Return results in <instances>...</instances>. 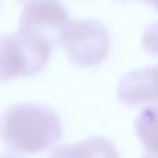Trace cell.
Masks as SVG:
<instances>
[{
    "label": "cell",
    "mask_w": 158,
    "mask_h": 158,
    "mask_svg": "<svg viewBox=\"0 0 158 158\" xmlns=\"http://www.w3.org/2000/svg\"><path fill=\"white\" fill-rule=\"evenodd\" d=\"M3 143L17 153L38 154L63 137V123L52 108L38 103H19L6 108L2 117Z\"/></svg>",
    "instance_id": "6da1fadb"
},
{
    "label": "cell",
    "mask_w": 158,
    "mask_h": 158,
    "mask_svg": "<svg viewBox=\"0 0 158 158\" xmlns=\"http://www.w3.org/2000/svg\"><path fill=\"white\" fill-rule=\"evenodd\" d=\"M54 47L50 39L35 32L19 29L2 39V81L36 75L49 63Z\"/></svg>",
    "instance_id": "7a4b0ae2"
},
{
    "label": "cell",
    "mask_w": 158,
    "mask_h": 158,
    "mask_svg": "<svg viewBox=\"0 0 158 158\" xmlns=\"http://www.w3.org/2000/svg\"><path fill=\"white\" fill-rule=\"evenodd\" d=\"M60 43L71 63L79 67H96L110 53L108 29L93 18L71 19L60 35Z\"/></svg>",
    "instance_id": "3957f363"
},
{
    "label": "cell",
    "mask_w": 158,
    "mask_h": 158,
    "mask_svg": "<svg viewBox=\"0 0 158 158\" xmlns=\"http://www.w3.org/2000/svg\"><path fill=\"white\" fill-rule=\"evenodd\" d=\"M69 21L68 11L60 0H27L18 28L42 35L57 44Z\"/></svg>",
    "instance_id": "277c9868"
},
{
    "label": "cell",
    "mask_w": 158,
    "mask_h": 158,
    "mask_svg": "<svg viewBox=\"0 0 158 158\" xmlns=\"http://www.w3.org/2000/svg\"><path fill=\"white\" fill-rule=\"evenodd\" d=\"M117 96L126 106L158 103V64L125 74L118 82Z\"/></svg>",
    "instance_id": "5b68a950"
},
{
    "label": "cell",
    "mask_w": 158,
    "mask_h": 158,
    "mask_svg": "<svg viewBox=\"0 0 158 158\" xmlns=\"http://www.w3.org/2000/svg\"><path fill=\"white\" fill-rule=\"evenodd\" d=\"M49 158H119L115 146L101 136H92L57 147Z\"/></svg>",
    "instance_id": "8992f818"
},
{
    "label": "cell",
    "mask_w": 158,
    "mask_h": 158,
    "mask_svg": "<svg viewBox=\"0 0 158 158\" xmlns=\"http://www.w3.org/2000/svg\"><path fill=\"white\" fill-rule=\"evenodd\" d=\"M135 131L144 151H158V104H150L140 111Z\"/></svg>",
    "instance_id": "52a82bcc"
},
{
    "label": "cell",
    "mask_w": 158,
    "mask_h": 158,
    "mask_svg": "<svg viewBox=\"0 0 158 158\" xmlns=\"http://www.w3.org/2000/svg\"><path fill=\"white\" fill-rule=\"evenodd\" d=\"M142 46L147 53L158 56V21L150 24L143 31Z\"/></svg>",
    "instance_id": "ba28073f"
},
{
    "label": "cell",
    "mask_w": 158,
    "mask_h": 158,
    "mask_svg": "<svg viewBox=\"0 0 158 158\" xmlns=\"http://www.w3.org/2000/svg\"><path fill=\"white\" fill-rule=\"evenodd\" d=\"M142 158H158V151H144Z\"/></svg>",
    "instance_id": "9c48e42d"
},
{
    "label": "cell",
    "mask_w": 158,
    "mask_h": 158,
    "mask_svg": "<svg viewBox=\"0 0 158 158\" xmlns=\"http://www.w3.org/2000/svg\"><path fill=\"white\" fill-rule=\"evenodd\" d=\"M147 2L150 3L154 8H157V10H158V0H147Z\"/></svg>",
    "instance_id": "30bf717a"
},
{
    "label": "cell",
    "mask_w": 158,
    "mask_h": 158,
    "mask_svg": "<svg viewBox=\"0 0 158 158\" xmlns=\"http://www.w3.org/2000/svg\"><path fill=\"white\" fill-rule=\"evenodd\" d=\"M2 158H19V157L13 156V154H2Z\"/></svg>",
    "instance_id": "8fae6325"
},
{
    "label": "cell",
    "mask_w": 158,
    "mask_h": 158,
    "mask_svg": "<svg viewBox=\"0 0 158 158\" xmlns=\"http://www.w3.org/2000/svg\"><path fill=\"white\" fill-rule=\"evenodd\" d=\"M18 2H21V3H25V2H27V0H18Z\"/></svg>",
    "instance_id": "7c38bea8"
},
{
    "label": "cell",
    "mask_w": 158,
    "mask_h": 158,
    "mask_svg": "<svg viewBox=\"0 0 158 158\" xmlns=\"http://www.w3.org/2000/svg\"><path fill=\"white\" fill-rule=\"evenodd\" d=\"M146 2H147V0H146Z\"/></svg>",
    "instance_id": "4fadbf2b"
}]
</instances>
